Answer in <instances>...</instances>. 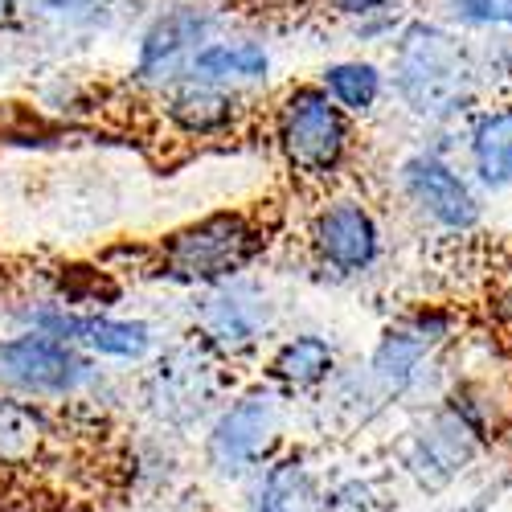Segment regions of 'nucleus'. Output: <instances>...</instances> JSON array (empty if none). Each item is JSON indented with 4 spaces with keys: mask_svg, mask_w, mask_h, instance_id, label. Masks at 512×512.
I'll return each mask as SVG.
<instances>
[{
    "mask_svg": "<svg viewBox=\"0 0 512 512\" xmlns=\"http://www.w3.org/2000/svg\"><path fill=\"white\" fill-rule=\"evenodd\" d=\"M459 152L484 197L512 193V95L480 103L459 123Z\"/></svg>",
    "mask_w": 512,
    "mask_h": 512,
    "instance_id": "nucleus-16",
    "label": "nucleus"
},
{
    "mask_svg": "<svg viewBox=\"0 0 512 512\" xmlns=\"http://www.w3.org/2000/svg\"><path fill=\"white\" fill-rule=\"evenodd\" d=\"M189 336L226 365L246 361L279 336V300L259 275H238L230 283L193 291Z\"/></svg>",
    "mask_w": 512,
    "mask_h": 512,
    "instance_id": "nucleus-10",
    "label": "nucleus"
},
{
    "mask_svg": "<svg viewBox=\"0 0 512 512\" xmlns=\"http://www.w3.org/2000/svg\"><path fill=\"white\" fill-rule=\"evenodd\" d=\"M340 365H345V357H340L332 332L291 328L271 340L263 361V381L275 386L283 398H312L328 390V381L340 373Z\"/></svg>",
    "mask_w": 512,
    "mask_h": 512,
    "instance_id": "nucleus-15",
    "label": "nucleus"
},
{
    "mask_svg": "<svg viewBox=\"0 0 512 512\" xmlns=\"http://www.w3.org/2000/svg\"><path fill=\"white\" fill-rule=\"evenodd\" d=\"M394 197L422 230H435L443 238H467L484 226L488 197L467 177V168L455 164L447 152L410 148L394 164Z\"/></svg>",
    "mask_w": 512,
    "mask_h": 512,
    "instance_id": "nucleus-9",
    "label": "nucleus"
},
{
    "mask_svg": "<svg viewBox=\"0 0 512 512\" xmlns=\"http://www.w3.org/2000/svg\"><path fill=\"white\" fill-rule=\"evenodd\" d=\"M324 512H390V504L373 480L349 476V480L328 484V508Z\"/></svg>",
    "mask_w": 512,
    "mask_h": 512,
    "instance_id": "nucleus-23",
    "label": "nucleus"
},
{
    "mask_svg": "<svg viewBox=\"0 0 512 512\" xmlns=\"http://www.w3.org/2000/svg\"><path fill=\"white\" fill-rule=\"evenodd\" d=\"M123 13V0H25V29L33 37L78 41L103 33Z\"/></svg>",
    "mask_w": 512,
    "mask_h": 512,
    "instance_id": "nucleus-21",
    "label": "nucleus"
},
{
    "mask_svg": "<svg viewBox=\"0 0 512 512\" xmlns=\"http://www.w3.org/2000/svg\"><path fill=\"white\" fill-rule=\"evenodd\" d=\"M271 148L295 185L332 193L357 160V123L320 91L316 78H300L271 103Z\"/></svg>",
    "mask_w": 512,
    "mask_h": 512,
    "instance_id": "nucleus-5",
    "label": "nucleus"
},
{
    "mask_svg": "<svg viewBox=\"0 0 512 512\" xmlns=\"http://www.w3.org/2000/svg\"><path fill=\"white\" fill-rule=\"evenodd\" d=\"M267 246V218L250 209H213L160 234V242L148 254V271L173 287L205 291L238 275H250L254 263L267 254Z\"/></svg>",
    "mask_w": 512,
    "mask_h": 512,
    "instance_id": "nucleus-3",
    "label": "nucleus"
},
{
    "mask_svg": "<svg viewBox=\"0 0 512 512\" xmlns=\"http://www.w3.org/2000/svg\"><path fill=\"white\" fill-rule=\"evenodd\" d=\"M304 246L316 271L336 283H357L386 263V222L369 197L332 189L308 213Z\"/></svg>",
    "mask_w": 512,
    "mask_h": 512,
    "instance_id": "nucleus-13",
    "label": "nucleus"
},
{
    "mask_svg": "<svg viewBox=\"0 0 512 512\" xmlns=\"http://www.w3.org/2000/svg\"><path fill=\"white\" fill-rule=\"evenodd\" d=\"M275 74V54L259 33H242V29H226L209 41V46L193 58L189 78L213 82V87H226L234 95H254L267 91Z\"/></svg>",
    "mask_w": 512,
    "mask_h": 512,
    "instance_id": "nucleus-18",
    "label": "nucleus"
},
{
    "mask_svg": "<svg viewBox=\"0 0 512 512\" xmlns=\"http://www.w3.org/2000/svg\"><path fill=\"white\" fill-rule=\"evenodd\" d=\"M25 29V0H0V37Z\"/></svg>",
    "mask_w": 512,
    "mask_h": 512,
    "instance_id": "nucleus-26",
    "label": "nucleus"
},
{
    "mask_svg": "<svg viewBox=\"0 0 512 512\" xmlns=\"http://www.w3.org/2000/svg\"><path fill=\"white\" fill-rule=\"evenodd\" d=\"M17 328L58 336L82 349L91 361L107 365H148L160 349V336L144 316H119L107 308H70L54 295H37L17 308Z\"/></svg>",
    "mask_w": 512,
    "mask_h": 512,
    "instance_id": "nucleus-12",
    "label": "nucleus"
},
{
    "mask_svg": "<svg viewBox=\"0 0 512 512\" xmlns=\"http://www.w3.org/2000/svg\"><path fill=\"white\" fill-rule=\"evenodd\" d=\"M459 328L463 316L447 304H414L381 328L365 357V369L390 406L426 410L447 394L455 377L443 369H447V349L459 340Z\"/></svg>",
    "mask_w": 512,
    "mask_h": 512,
    "instance_id": "nucleus-4",
    "label": "nucleus"
},
{
    "mask_svg": "<svg viewBox=\"0 0 512 512\" xmlns=\"http://www.w3.org/2000/svg\"><path fill=\"white\" fill-rule=\"evenodd\" d=\"M316 5H320L324 13H332L336 21L353 25V21H361V17H373V13H386V9H394V5H406V0H316Z\"/></svg>",
    "mask_w": 512,
    "mask_h": 512,
    "instance_id": "nucleus-25",
    "label": "nucleus"
},
{
    "mask_svg": "<svg viewBox=\"0 0 512 512\" xmlns=\"http://www.w3.org/2000/svg\"><path fill=\"white\" fill-rule=\"evenodd\" d=\"M455 512H488L484 504H463V508H455Z\"/></svg>",
    "mask_w": 512,
    "mask_h": 512,
    "instance_id": "nucleus-28",
    "label": "nucleus"
},
{
    "mask_svg": "<svg viewBox=\"0 0 512 512\" xmlns=\"http://www.w3.org/2000/svg\"><path fill=\"white\" fill-rule=\"evenodd\" d=\"M230 386L234 381L226 373V361L185 332L173 345L156 349V357L144 365L136 398L156 431L181 439L193 426L209 422V414L230 398Z\"/></svg>",
    "mask_w": 512,
    "mask_h": 512,
    "instance_id": "nucleus-7",
    "label": "nucleus"
},
{
    "mask_svg": "<svg viewBox=\"0 0 512 512\" xmlns=\"http://www.w3.org/2000/svg\"><path fill=\"white\" fill-rule=\"evenodd\" d=\"M54 414L50 406L0 394V467H33L54 447Z\"/></svg>",
    "mask_w": 512,
    "mask_h": 512,
    "instance_id": "nucleus-20",
    "label": "nucleus"
},
{
    "mask_svg": "<svg viewBox=\"0 0 512 512\" xmlns=\"http://www.w3.org/2000/svg\"><path fill=\"white\" fill-rule=\"evenodd\" d=\"M230 29V9L222 0H160L148 21L136 29V50L127 78L144 95H160L173 82H181L193 58L218 33Z\"/></svg>",
    "mask_w": 512,
    "mask_h": 512,
    "instance_id": "nucleus-8",
    "label": "nucleus"
},
{
    "mask_svg": "<svg viewBox=\"0 0 512 512\" xmlns=\"http://www.w3.org/2000/svg\"><path fill=\"white\" fill-rule=\"evenodd\" d=\"M439 21L463 37L512 33V0H435Z\"/></svg>",
    "mask_w": 512,
    "mask_h": 512,
    "instance_id": "nucleus-22",
    "label": "nucleus"
},
{
    "mask_svg": "<svg viewBox=\"0 0 512 512\" xmlns=\"http://www.w3.org/2000/svg\"><path fill=\"white\" fill-rule=\"evenodd\" d=\"M500 332H504V340H508V345H512V291H504L500 295Z\"/></svg>",
    "mask_w": 512,
    "mask_h": 512,
    "instance_id": "nucleus-27",
    "label": "nucleus"
},
{
    "mask_svg": "<svg viewBox=\"0 0 512 512\" xmlns=\"http://www.w3.org/2000/svg\"><path fill=\"white\" fill-rule=\"evenodd\" d=\"M390 99L422 127H459L484 103L472 37L439 17H410L390 46Z\"/></svg>",
    "mask_w": 512,
    "mask_h": 512,
    "instance_id": "nucleus-1",
    "label": "nucleus"
},
{
    "mask_svg": "<svg viewBox=\"0 0 512 512\" xmlns=\"http://www.w3.org/2000/svg\"><path fill=\"white\" fill-rule=\"evenodd\" d=\"M156 107H160V119L168 132H177L181 140H230L242 119L250 115V99L246 95H234L226 87H213V82H201V78H181L173 82L168 91L156 95Z\"/></svg>",
    "mask_w": 512,
    "mask_h": 512,
    "instance_id": "nucleus-14",
    "label": "nucleus"
},
{
    "mask_svg": "<svg viewBox=\"0 0 512 512\" xmlns=\"http://www.w3.org/2000/svg\"><path fill=\"white\" fill-rule=\"evenodd\" d=\"M103 386V369L82 349L58 336H41L13 328L0 336V394H17L41 406L95 398Z\"/></svg>",
    "mask_w": 512,
    "mask_h": 512,
    "instance_id": "nucleus-11",
    "label": "nucleus"
},
{
    "mask_svg": "<svg viewBox=\"0 0 512 512\" xmlns=\"http://www.w3.org/2000/svg\"><path fill=\"white\" fill-rule=\"evenodd\" d=\"M320 91L345 111L353 123L357 119H373L381 111V103L390 99V74L373 58H332L320 66Z\"/></svg>",
    "mask_w": 512,
    "mask_h": 512,
    "instance_id": "nucleus-19",
    "label": "nucleus"
},
{
    "mask_svg": "<svg viewBox=\"0 0 512 512\" xmlns=\"http://www.w3.org/2000/svg\"><path fill=\"white\" fill-rule=\"evenodd\" d=\"M406 21H410L406 5H394V9H386V13H373V17L353 21L349 33L361 41V46H394V37L406 29Z\"/></svg>",
    "mask_w": 512,
    "mask_h": 512,
    "instance_id": "nucleus-24",
    "label": "nucleus"
},
{
    "mask_svg": "<svg viewBox=\"0 0 512 512\" xmlns=\"http://www.w3.org/2000/svg\"><path fill=\"white\" fill-rule=\"evenodd\" d=\"M508 431V410L488 381L455 377L447 394L426 406L418 422L406 431L398 459L406 480L435 496L463 480L492 451V443Z\"/></svg>",
    "mask_w": 512,
    "mask_h": 512,
    "instance_id": "nucleus-2",
    "label": "nucleus"
},
{
    "mask_svg": "<svg viewBox=\"0 0 512 512\" xmlns=\"http://www.w3.org/2000/svg\"><path fill=\"white\" fill-rule=\"evenodd\" d=\"M291 398L267 381L230 390L201 426V467L218 484H246L287 447Z\"/></svg>",
    "mask_w": 512,
    "mask_h": 512,
    "instance_id": "nucleus-6",
    "label": "nucleus"
},
{
    "mask_svg": "<svg viewBox=\"0 0 512 512\" xmlns=\"http://www.w3.org/2000/svg\"><path fill=\"white\" fill-rule=\"evenodd\" d=\"M328 476L304 447H283L263 472H254L246 488V512H324Z\"/></svg>",
    "mask_w": 512,
    "mask_h": 512,
    "instance_id": "nucleus-17",
    "label": "nucleus"
}]
</instances>
